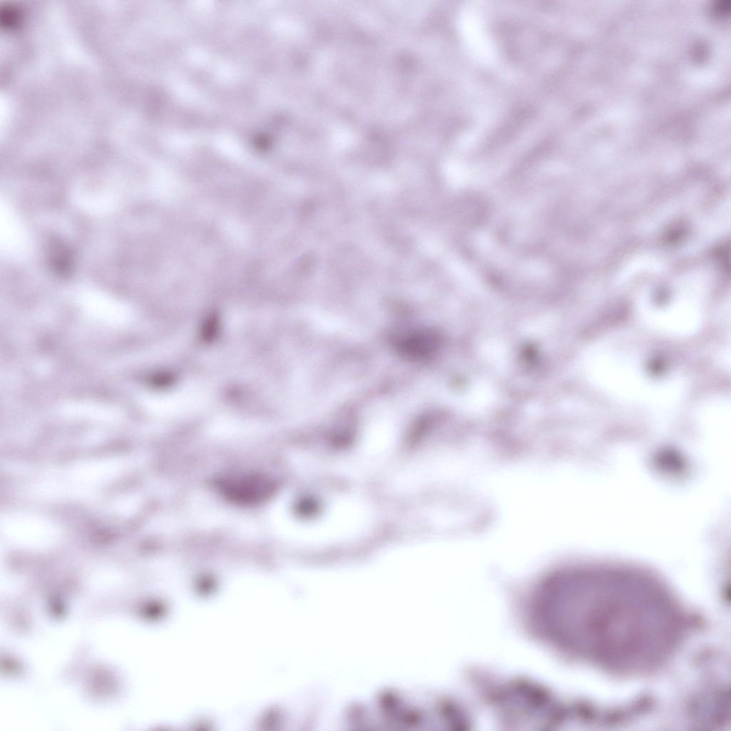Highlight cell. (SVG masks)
I'll return each mask as SVG.
<instances>
[{
    "mask_svg": "<svg viewBox=\"0 0 731 731\" xmlns=\"http://www.w3.org/2000/svg\"><path fill=\"white\" fill-rule=\"evenodd\" d=\"M595 576L596 594L589 611L590 635L597 652L617 660L645 657L657 638L654 620L661 605L650 590L639 588L637 581L620 575ZM660 628V627H657Z\"/></svg>",
    "mask_w": 731,
    "mask_h": 731,
    "instance_id": "1",
    "label": "cell"
},
{
    "mask_svg": "<svg viewBox=\"0 0 731 731\" xmlns=\"http://www.w3.org/2000/svg\"><path fill=\"white\" fill-rule=\"evenodd\" d=\"M220 488L230 500L251 504L264 500L274 490L273 483L256 475H236L223 478Z\"/></svg>",
    "mask_w": 731,
    "mask_h": 731,
    "instance_id": "2",
    "label": "cell"
}]
</instances>
